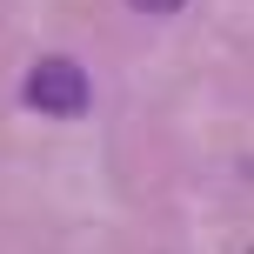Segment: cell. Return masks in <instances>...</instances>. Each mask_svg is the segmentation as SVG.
<instances>
[{
  "label": "cell",
  "mask_w": 254,
  "mask_h": 254,
  "mask_svg": "<svg viewBox=\"0 0 254 254\" xmlns=\"http://www.w3.org/2000/svg\"><path fill=\"white\" fill-rule=\"evenodd\" d=\"M134 7H140V13H174L181 0H134Z\"/></svg>",
  "instance_id": "2"
},
{
  "label": "cell",
  "mask_w": 254,
  "mask_h": 254,
  "mask_svg": "<svg viewBox=\"0 0 254 254\" xmlns=\"http://www.w3.org/2000/svg\"><path fill=\"white\" fill-rule=\"evenodd\" d=\"M27 107H40V114H80L87 107V74H80L74 61H34V74H27Z\"/></svg>",
  "instance_id": "1"
}]
</instances>
